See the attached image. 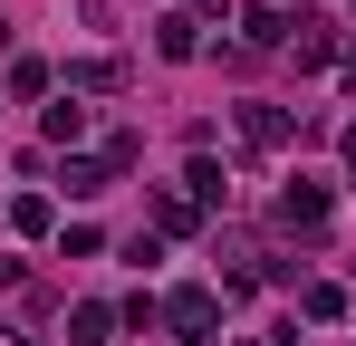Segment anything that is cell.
Returning <instances> with one entry per match:
<instances>
[{
    "label": "cell",
    "instance_id": "6da1fadb",
    "mask_svg": "<svg viewBox=\"0 0 356 346\" xmlns=\"http://www.w3.org/2000/svg\"><path fill=\"white\" fill-rule=\"evenodd\" d=\"M164 318H174L183 337H212V318H222V298H212V288H174V298H164Z\"/></svg>",
    "mask_w": 356,
    "mask_h": 346
},
{
    "label": "cell",
    "instance_id": "7a4b0ae2",
    "mask_svg": "<svg viewBox=\"0 0 356 346\" xmlns=\"http://www.w3.org/2000/svg\"><path fill=\"white\" fill-rule=\"evenodd\" d=\"M241 145L280 154V145H289V115H280V106H241Z\"/></svg>",
    "mask_w": 356,
    "mask_h": 346
},
{
    "label": "cell",
    "instance_id": "3957f363",
    "mask_svg": "<svg viewBox=\"0 0 356 346\" xmlns=\"http://www.w3.org/2000/svg\"><path fill=\"white\" fill-rule=\"evenodd\" d=\"M280 222H289V231H318V222H327V192H318V183H289V192H280Z\"/></svg>",
    "mask_w": 356,
    "mask_h": 346
},
{
    "label": "cell",
    "instance_id": "277c9868",
    "mask_svg": "<svg viewBox=\"0 0 356 346\" xmlns=\"http://www.w3.org/2000/svg\"><path fill=\"white\" fill-rule=\"evenodd\" d=\"M337 58V29L327 19H298V67H327Z\"/></svg>",
    "mask_w": 356,
    "mask_h": 346
},
{
    "label": "cell",
    "instance_id": "5b68a950",
    "mask_svg": "<svg viewBox=\"0 0 356 346\" xmlns=\"http://www.w3.org/2000/svg\"><path fill=\"white\" fill-rule=\"evenodd\" d=\"M193 222H202L193 192H154V231H193Z\"/></svg>",
    "mask_w": 356,
    "mask_h": 346
},
{
    "label": "cell",
    "instance_id": "8992f818",
    "mask_svg": "<svg viewBox=\"0 0 356 346\" xmlns=\"http://www.w3.org/2000/svg\"><path fill=\"white\" fill-rule=\"evenodd\" d=\"M280 39H289V19H280V10H250V29H241V49H280Z\"/></svg>",
    "mask_w": 356,
    "mask_h": 346
},
{
    "label": "cell",
    "instance_id": "52a82bcc",
    "mask_svg": "<svg viewBox=\"0 0 356 346\" xmlns=\"http://www.w3.org/2000/svg\"><path fill=\"white\" fill-rule=\"evenodd\" d=\"M106 327H116V308H97V298H87V308H77V346H106Z\"/></svg>",
    "mask_w": 356,
    "mask_h": 346
},
{
    "label": "cell",
    "instance_id": "ba28073f",
    "mask_svg": "<svg viewBox=\"0 0 356 346\" xmlns=\"http://www.w3.org/2000/svg\"><path fill=\"white\" fill-rule=\"evenodd\" d=\"M154 49H164V58H193L202 39H193V19H164V29H154Z\"/></svg>",
    "mask_w": 356,
    "mask_h": 346
},
{
    "label": "cell",
    "instance_id": "9c48e42d",
    "mask_svg": "<svg viewBox=\"0 0 356 346\" xmlns=\"http://www.w3.org/2000/svg\"><path fill=\"white\" fill-rule=\"evenodd\" d=\"M87 135V106H49V145H77Z\"/></svg>",
    "mask_w": 356,
    "mask_h": 346
},
{
    "label": "cell",
    "instance_id": "30bf717a",
    "mask_svg": "<svg viewBox=\"0 0 356 346\" xmlns=\"http://www.w3.org/2000/svg\"><path fill=\"white\" fill-rule=\"evenodd\" d=\"M347 173H356V125H347Z\"/></svg>",
    "mask_w": 356,
    "mask_h": 346
},
{
    "label": "cell",
    "instance_id": "8fae6325",
    "mask_svg": "<svg viewBox=\"0 0 356 346\" xmlns=\"http://www.w3.org/2000/svg\"><path fill=\"white\" fill-rule=\"evenodd\" d=\"M183 10H222V0H183Z\"/></svg>",
    "mask_w": 356,
    "mask_h": 346
}]
</instances>
